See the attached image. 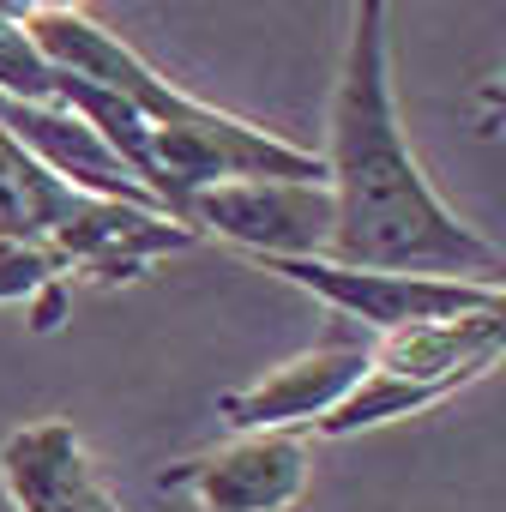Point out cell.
Returning <instances> with one entry per match:
<instances>
[{
  "label": "cell",
  "mask_w": 506,
  "mask_h": 512,
  "mask_svg": "<svg viewBox=\"0 0 506 512\" xmlns=\"http://www.w3.org/2000/svg\"><path fill=\"white\" fill-rule=\"evenodd\" d=\"M326 193H332V247L326 260L362 272H410V278H464L500 284V247L476 235L422 175L386 49V7L362 0L350 13L344 67L326 115Z\"/></svg>",
  "instance_id": "cell-1"
},
{
  "label": "cell",
  "mask_w": 506,
  "mask_h": 512,
  "mask_svg": "<svg viewBox=\"0 0 506 512\" xmlns=\"http://www.w3.org/2000/svg\"><path fill=\"white\" fill-rule=\"evenodd\" d=\"M500 350H506V302L458 314V320H428V326L374 338L368 344V374L320 422V434L344 440V434L416 416V410H428V404H440V398L488 380L500 368Z\"/></svg>",
  "instance_id": "cell-2"
},
{
  "label": "cell",
  "mask_w": 506,
  "mask_h": 512,
  "mask_svg": "<svg viewBox=\"0 0 506 512\" xmlns=\"http://www.w3.org/2000/svg\"><path fill=\"white\" fill-rule=\"evenodd\" d=\"M175 223L253 253L260 266L266 260H326L332 193L326 181H223V187L187 193Z\"/></svg>",
  "instance_id": "cell-3"
},
{
  "label": "cell",
  "mask_w": 506,
  "mask_h": 512,
  "mask_svg": "<svg viewBox=\"0 0 506 512\" xmlns=\"http://www.w3.org/2000/svg\"><path fill=\"white\" fill-rule=\"evenodd\" d=\"M272 278L320 296L338 320L362 326L368 338H392L428 320H458L476 308H500V284H464V278H410V272H362L338 260H266Z\"/></svg>",
  "instance_id": "cell-4"
},
{
  "label": "cell",
  "mask_w": 506,
  "mask_h": 512,
  "mask_svg": "<svg viewBox=\"0 0 506 512\" xmlns=\"http://www.w3.org/2000/svg\"><path fill=\"white\" fill-rule=\"evenodd\" d=\"M205 512H290L308 488V434H229L157 476Z\"/></svg>",
  "instance_id": "cell-5"
},
{
  "label": "cell",
  "mask_w": 506,
  "mask_h": 512,
  "mask_svg": "<svg viewBox=\"0 0 506 512\" xmlns=\"http://www.w3.org/2000/svg\"><path fill=\"white\" fill-rule=\"evenodd\" d=\"M362 374H368V338H332L278 362L266 380L223 392L217 416L229 422V434H302L320 428L356 392Z\"/></svg>",
  "instance_id": "cell-6"
},
{
  "label": "cell",
  "mask_w": 506,
  "mask_h": 512,
  "mask_svg": "<svg viewBox=\"0 0 506 512\" xmlns=\"http://www.w3.org/2000/svg\"><path fill=\"white\" fill-rule=\"evenodd\" d=\"M199 235L181 229L175 217L151 211V205H115V199H73L67 217L49 229V260L67 272H91L97 284H121V278H139L151 260L163 253H181L193 247Z\"/></svg>",
  "instance_id": "cell-7"
},
{
  "label": "cell",
  "mask_w": 506,
  "mask_h": 512,
  "mask_svg": "<svg viewBox=\"0 0 506 512\" xmlns=\"http://www.w3.org/2000/svg\"><path fill=\"white\" fill-rule=\"evenodd\" d=\"M0 488H7L13 512H103L109 506L73 422H31L7 434V446H0Z\"/></svg>",
  "instance_id": "cell-8"
},
{
  "label": "cell",
  "mask_w": 506,
  "mask_h": 512,
  "mask_svg": "<svg viewBox=\"0 0 506 512\" xmlns=\"http://www.w3.org/2000/svg\"><path fill=\"white\" fill-rule=\"evenodd\" d=\"M79 193H67L49 169H37L7 133H0V241H49Z\"/></svg>",
  "instance_id": "cell-9"
},
{
  "label": "cell",
  "mask_w": 506,
  "mask_h": 512,
  "mask_svg": "<svg viewBox=\"0 0 506 512\" xmlns=\"http://www.w3.org/2000/svg\"><path fill=\"white\" fill-rule=\"evenodd\" d=\"M55 67L19 25V7H0V97L13 103H55Z\"/></svg>",
  "instance_id": "cell-10"
},
{
  "label": "cell",
  "mask_w": 506,
  "mask_h": 512,
  "mask_svg": "<svg viewBox=\"0 0 506 512\" xmlns=\"http://www.w3.org/2000/svg\"><path fill=\"white\" fill-rule=\"evenodd\" d=\"M49 278H61V266L43 241H0V302H31Z\"/></svg>",
  "instance_id": "cell-11"
},
{
  "label": "cell",
  "mask_w": 506,
  "mask_h": 512,
  "mask_svg": "<svg viewBox=\"0 0 506 512\" xmlns=\"http://www.w3.org/2000/svg\"><path fill=\"white\" fill-rule=\"evenodd\" d=\"M25 314H31V332H55L61 314H67V278H49V284L25 302Z\"/></svg>",
  "instance_id": "cell-12"
},
{
  "label": "cell",
  "mask_w": 506,
  "mask_h": 512,
  "mask_svg": "<svg viewBox=\"0 0 506 512\" xmlns=\"http://www.w3.org/2000/svg\"><path fill=\"white\" fill-rule=\"evenodd\" d=\"M103 512H115V500H109V506H103Z\"/></svg>",
  "instance_id": "cell-13"
}]
</instances>
